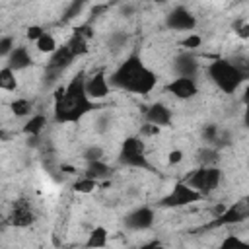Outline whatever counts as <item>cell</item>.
Segmentation results:
<instances>
[{
	"mask_svg": "<svg viewBox=\"0 0 249 249\" xmlns=\"http://www.w3.org/2000/svg\"><path fill=\"white\" fill-rule=\"evenodd\" d=\"M84 76L86 72H80L66 86H56L53 93V115L58 124L80 123L88 113L97 109V103L84 89Z\"/></svg>",
	"mask_w": 249,
	"mask_h": 249,
	"instance_id": "1",
	"label": "cell"
},
{
	"mask_svg": "<svg viewBox=\"0 0 249 249\" xmlns=\"http://www.w3.org/2000/svg\"><path fill=\"white\" fill-rule=\"evenodd\" d=\"M111 88L128 91L134 95H148L158 86V74L144 64L138 54L126 56L107 78Z\"/></svg>",
	"mask_w": 249,
	"mask_h": 249,
	"instance_id": "2",
	"label": "cell"
},
{
	"mask_svg": "<svg viewBox=\"0 0 249 249\" xmlns=\"http://www.w3.org/2000/svg\"><path fill=\"white\" fill-rule=\"evenodd\" d=\"M206 74H208V78L212 80V84L220 91L231 95L245 82L247 66H245V60L237 62V60H224V58H220V60H214V62L208 64Z\"/></svg>",
	"mask_w": 249,
	"mask_h": 249,
	"instance_id": "3",
	"label": "cell"
},
{
	"mask_svg": "<svg viewBox=\"0 0 249 249\" xmlns=\"http://www.w3.org/2000/svg\"><path fill=\"white\" fill-rule=\"evenodd\" d=\"M222 177H224V173L218 165H200L185 177V183L189 187H193L195 191H198L206 198L208 195H212L214 191L220 189Z\"/></svg>",
	"mask_w": 249,
	"mask_h": 249,
	"instance_id": "4",
	"label": "cell"
},
{
	"mask_svg": "<svg viewBox=\"0 0 249 249\" xmlns=\"http://www.w3.org/2000/svg\"><path fill=\"white\" fill-rule=\"evenodd\" d=\"M119 161L132 169H146L148 167V156H146V144L140 136H128L123 140L119 150Z\"/></svg>",
	"mask_w": 249,
	"mask_h": 249,
	"instance_id": "5",
	"label": "cell"
},
{
	"mask_svg": "<svg viewBox=\"0 0 249 249\" xmlns=\"http://www.w3.org/2000/svg\"><path fill=\"white\" fill-rule=\"evenodd\" d=\"M204 196L198 191H195L193 187H189L185 181H177L171 187V191L161 198V206H165V208H179V206H189L193 202H198Z\"/></svg>",
	"mask_w": 249,
	"mask_h": 249,
	"instance_id": "6",
	"label": "cell"
},
{
	"mask_svg": "<svg viewBox=\"0 0 249 249\" xmlns=\"http://www.w3.org/2000/svg\"><path fill=\"white\" fill-rule=\"evenodd\" d=\"M165 91L179 99V101H191L196 97L198 93V82L196 78H187V76H175L173 80L167 82L165 86Z\"/></svg>",
	"mask_w": 249,
	"mask_h": 249,
	"instance_id": "7",
	"label": "cell"
},
{
	"mask_svg": "<svg viewBox=\"0 0 249 249\" xmlns=\"http://www.w3.org/2000/svg\"><path fill=\"white\" fill-rule=\"evenodd\" d=\"M165 25L171 31L177 33H189L196 27V18L193 16L191 10H187L185 6H175L167 16H165Z\"/></svg>",
	"mask_w": 249,
	"mask_h": 249,
	"instance_id": "8",
	"label": "cell"
},
{
	"mask_svg": "<svg viewBox=\"0 0 249 249\" xmlns=\"http://www.w3.org/2000/svg\"><path fill=\"white\" fill-rule=\"evenodd\" d=\"M154 222H156V212L150 206H136L123 220L124 228L130 231H146L154 226Z\"/></svg>",
	"mask_w": 249,
	"mask_h": 249,
	"instance_id": "9",
	"label": "cell"
},
{
	"mask_svg": "<svg viewBox=\"0 0 249 249\" xmlns=\"http://www.w3.org/2000/svg\"><path fill=\"white\" fill-rule=\"evenodd\" d=\"M84 89L88 93V97L91 101H99V99H105L111 91V86H109V80L105 76L103 70H97V72H91V74H86L84 76Z\"/></svg>",
	"mask_w": 249,
	"mask_h": 249,
	"instance_id": "10",
	"label": "cell"
},
{
	"mask_svg": "<svg viewBox=\"0 0 249 249\" xmlns=\"http://www.w3.org/2000/svg\"><path fill=\"white\" fill-rule=\"evenodd\" d=\"M33 222H35V210H33L31 202H27L23 198L16 200L8 214V224H12L14 228H29Z\"/></svg>",
	"mask_w": 249,
	"mask_h": 249,
	"instance_id": "11",
	"label": "cell"
},
{
	"mask_svg": "<svg viewBox=\"0 0 249 249\" xmlns=\"http://www.w3.org/2000/svg\"><path fill=\"white\" fill-rule=\"evenodd\" d=\"M173 70L177 76L196 78L200 72V64H198V58L195 54H191V51H187V53H181L173 58Z\"/></svg>",
	"mask_w": 249,
	"mask_h": 249,
	"instance_id": "12",
	"label": "cell"
},
{
	"mask_svg": "<svg viewBox=\"0 0 249 249\" xmlns=\"http://www.w3.org/2000/svg\"><path fill=\"white\" fill-rule=\"evenodd\" d=\"M144 121L156 126H169L173 121V113L165 103H152L146 111H144Z\"/></svg>",
	"mask_w": 249,
	"mask_h": 249,
	"instance_id": "13",
	"label": "cell"
},
{
	"mask_svg": "<svg viewBox=\"0 0 249 249\" xmlns=\"http://www.w3.org/2000/svg\"><path fill=\"white\" fill-rule=\"evenodd\" d=\"M51 58H49V62H47V66L45 68H49V70H54V72H64L72 62H74V54H72V51L68 49V45L64 43V45H58L56 49H54V53H51L49 54Z\"/></svg>",
	"mask_w": 249,
	"mask_h": 249,
	"instance_id": "14",
	"label": "cell"
},
{
	"mask_svg": "<svg viewBox=\"0 0 249 249\" xmlns=\"http://www.w3.org/2000/svg\"><path fill=\"white\" fill-rule=\"evenodd\" d=\"M12 70H16V72H21V70H25V68H29L31 64H33V54H31V51H29V47H25V45H16L14 49H12V53L8 54V62H6Z\"/></svg>",
	"mask_w": 249,
	"mask_h": 249,
	"instance_id": "15",
	"label": "cell"
},
{
	"mask_svg": "<svg viewBox=\"0 0 249 249\" xmlns=\"http://www.w3.org/2000/svg\"><path fill=\"white\" fill-rule=\"evenodd\" d=\"M86 169L82 171V175L86 177H91L95 181H107L111 175H113V167L105 161V160H93V161H86Z\"/></svg>",
	"mask_w": 249,
	"mask_h": 249,
	"instance_id": "16",
	"label": "cell"
},
{
	"mask_svg": "<svg viewBox=\"0 0 249 249\" xmlns=\"http://www.w3.org/2000/svg\"><path fill=\"white\" fill-rule=\"evenodd\" d=\"M45 128H47V117L43 113H31L25 124L21 126V132L25 136H41Z\"/></svg>",
	"mask_w": 249,
	"mask_h": 249,
	"instance_id": "17",
	"label": "cell"
},
{
	"mask_svg": "<svg viewBox=\"0 0 249 249\" xmlns=\"http://www.w3.org/2000/svg\"><path fill=\"white\" fill-rule=\"evenodd\" d=\"M107 243H109V230L105 226H95L88 233V239L84 245L86 247H105Z\"/></svg>",
	"mask_w": 249,
	"mask_h": 249,
	"instance_id": "18",
	"label": "cell"
},
{
	"mask_svg": "<svg viewBox=\"0 0 249 249\" xmlns=\"http://www.w3.org/2000/svg\"><path fill=\"white\" fill-rule=\"evenodd\" d=\"M18 72L12 70L8 64L0 68V89L2 91H16L18 89Z\"/></svg>",
	"mask_w": 249,
	"mask_h": 249,
	"instance_id": "19",
	"label": "cell"
},
{
	"mask_svg": "<svg viewBox=\"0 0 249 249\" xmlns=\"http://www.w3.org/2000/svg\"><path fill=\"white\" fill-rule=\"evenodd\" d=\"M97 187H99V181H95L91 177H86V175H82L80 179H76L72 183V191L78 193V195H91L93 191H97Z\"/></svg>",
	"mask_w": 249,
	"mask_h": 249,
	"instance_id": "20",
	"label": "cell"
},
{
	"mask_svg": "<svg viewBox=\"0 0 249 249\" xmlns=\"http://www.w3.org/2000/svg\"><path fill=\"white\" fill-rule=\"evenodd\" d=\"M56 47H58L56 37H54L53 33H49V31H45V33L35 41V49H37L41 54H51V53H54Z\"/></svg>",
	"mask_w": 249,
	"mask_h": 249,
	"instance_id": "21",
	"label": "cell"
},
{
	"mask_svg": "<svg viewBox=\"0 0 249 249\" xmlns=\"http://www.w3.org/2000/svg\"><path fill=\"white\" fill-rule=\"evenodd\" d=\"M10 111L16 117H29L33 113V103L27 97H18L10 103Z\"/></svg>",
	"mask_w": 249,
	"mask_h": 249,
	"instance_id": "22",
	"label": "cell"
},
{
	"mask_svg": "<svg viewBox=\"0 0 249 249\" xmlns=\"http://www.w3.org/2000/svg\"><path fill=\"white\" fill-rule=\"evenodd\" d=\"M196 161H198V165H218V161H220V152H218L214 146H204V148L198 152Z\"/></svg>",
	"mask_w": 249,
	"mask_h": 249,
	"instance_id": "23",
	"label": "cell"
},
{
	"mask_svg": "<svg viewBox=\"0 0 249 249\" xmlns=\"http://www.w3.org/2000/svg\"><path fill=\"white\" fill-rule=\"evenodd\" d=\"M68 49L72 51V54L78 58V56H82V54H86L88 51H89V41L88 39H84V37H80V35H76V33H72V37L68 39Z\"/></svg>",
	"mask_w": 249,
	"mask_h": 249,
	"instance_id": "24",
	"label": "cell"
},
{
	"mask_svg": "<svg viewBox=\"0 0 249 249\" xmlns=\"http://www.w3.org/2000/svg\"><path fill=\"white\" fill-rule=\"evenodd\" d=\"M181 47H183L185 51H196L198 47H202V35H198V33H195V31H189V33L185 35V39L181 41Z\"/></svg>",
	"mask_w": 249,
	"mask_h": 249,
	"instance_id": "25",
	"label": "cell"
},
{
	"mask_svg": "<svg viewBox=\"0 0 249 249\" xmlns=\"http://www.w3.org/2000/svg\"><path fill=\"white\" fill-rule=\"evenodd\" d=\"M14 47H16L14 35H0V58H8Z\"/></svg>",
	"mask_w": 249,
	"mask_h": 249,
	"instance_id": "26",
	"label": "cell"
},
{
	"mask_svg": "<svg viewBox=\"0 0 249 249\" xmlns=\"http://www.w3.org/2000/svg\"><path fill=\"white\" fill-rule=\"evenodd\" d=\"M82 158L86 160V161H93V160H105V156H103V148L101 146H88L84 152H82Z\"/></svg>",
	"mask_w": 249,
	"mask_h": 249,
	"instance_id": "27",
	"label": "cell"
},
{
	"mask_svg": "<svg viewBox=\"0 0 249 249\" xmlns=\"http://www.w3.org/2000/svg\"><path fill=\"white\" fill-rule=\"evenodd\" d=\"M245 245V241L237 235V233H228L222 241H220V247H241Z\"/></svg>",
	"mask_w": 249,
	"mask_h": 249,
	"instance_id": "28",
	"label": "cell"
},
{
	"mask_svg": "<svg viewBox=\"0 0 249 249\" xmlns=\"http://www.w3.org/2000/svg\"><path fill=\"white\" fill-rule=\"evenodd\" d=\"M183 160H185L183 150H179V148H171V150L167 152V163H169V165H179Z\"/></svg>",
	"mask_w": 249,
	"mask_h": 249,
	"instance_id": "29",
	"label": "cell"
},
{
	"mask_svg": "<svg viewBox=\"0 0 249 249\" xmlns=\"http://www.w3.org/2000/svg\"><path fill=\"white\" fill-rule=\"evenodd\" d=\"M43 33H45V29H43L41 25H29V27H27V31H25V37H27V41L35 43Z\"/></svg>",
	"mask_w": 249,
	"mask_h": 249,
	"instance_id": "30",
	"label": "cell"
},
{
	"mask_svg": "<svg viewBox=\"0 0 249 249\" xmlns=\"http://www.w3.org/2000/svg\"><path fill=\"white\" fill-rule=\"evenodd\" d=\"M154 2H158V4H163V2H167V0H154Z\"/></svg>",
	"mask_w": 249,
	"mask_h": 249,
	"instance_id": "31",
	"label": "cell"
},
{
	"mask_svg": "<svg viewBox=\"0 0 249 249\" xmlns=\"http://www.w3.org/2000/svg\"><path fill=\"white\" fill-rule=\"evenodd\" d=\"M0 233H2V224H0Z\"/></svg>",
	"mask_w": 249,
	"mask_h": 249,
	"instance_id": "32",
	"label": "cell"
},
{
	"mask_svg": "<svg viewBox=\"0 0 249 249\" xmlns=\"http://www.w3.org/2000/svg\"><path fill=\"white\" fill-rule=\"evenodd\" d=\"M84 2H88V0H84Z\"/></svg>",
	"mask_w": 249,
	"mask_h": 249,
	"instance_id": "33",
	"label": "cell"
}]
</instances>
